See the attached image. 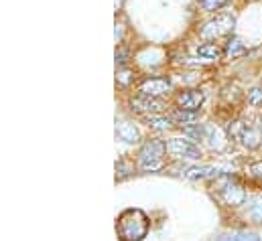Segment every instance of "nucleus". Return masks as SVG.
<instances>
[{"label":"nucleus","mask_w":262,"mask_h":241,"mask_svg":"<svg viewBox=\"0 0 262 241\" xmlns=\"http://www.w3.org/2000/svg\"><path fill=\"white\" fill-rule=\"evenodd\" d=\"M150 221L140 209H128L118 217L116 231L122 241H142L148 235Z\"/></svg>","instance_id":"obj_1"},{"label":"nucleus","mask_w":262,"mask_h":241,"mask_svg":"<svg viewBox=\"0 0 262 241\" xmlns=\"http://www.w3.org/2000/svg\"><path fill=\"white\" fill-rule=\"evenodd\" d=\"M165 152H167V144L163 140H157V138L146 140L142 144L140 152H138V164H140V168L146 171V173L161 171L163 164H165V160H163Z\"/></svg>","instance_id":"obj_2"},{"label":"nucleus","mask_w":262,"mask_h":241,"mask_svg":"<svg viewBox=\"0 0 262 241\" xmlns=\"http://www.w3.org/2000/svg\"><path fill=\"white\" fill-rule=\"evenodd\" d=\"M230 134L234 138H238L246 148L254 150L262 144V130L254 128V126H248L244 122H236L232 128H230Z\"/></svg>","instance_id":"obj_3"},{"label":"nucleus","mask_w":262,"mask_h":241,"mask_svg":"<svg viewBox=\"0 0 262 241\" xmlns=\"http://www.w3.org/2000/svg\"><path fill=\"white\" fill-rule=\"evenodd\" d=\"M167 144V152L175 158H187V160H199L201 158V150L199 146L193 144L191 140H183V138H171Z\"/></svg>","instance_id":"obj_4"},{"label":"nucleus","mask_w":262,"mask_h":241,"mask_svg":"<svg viewBox=\"0 0 262 241\" xmlns=\"http://www.w3.org/2000/svg\"><path fill=\"white\" fill-rule=\"evenodd\" d=\"M232 29H234V16L232 14H217L213 20H209L201 29V37L203 39H215V37L228 35Z\"/></svg>","instance_id":"obj_5"},{"label":"nucleus","mask_w":262,"mask_h":241,"mask_svg":"<svg viewBox=\"0 0 262 241\" xmlns=\"http://www.w3.org/2000/svg\"><path fill=\"white\" fill-rule=\"evenodd\" d=\"M132 110L138 112V114H144V116H155V114H161L165 110V104L155 98V95H146V93H138L134 95L130 102Z\"/></svg>","instance_id":"obj_6"},{"label":"nucleus","mask_w":262,"mask_h":241,"mask_svg":"<svg viewBox=\"0 0 262 241\" xmlns=\"http://www.w3.org/2000/svg\"><path fill=\"white\" fill-rule=\"evenodd\" d=\"M173 89L171 81L167 77H150V79H144L138 87L140 93H146V95H155V98H161V95H167L169 91Z\"/></svg>","instance_id":"obj_7"},{"label":"nucleus","mask_w":262,"mask_h":241,"mask_svg":"<svg viewBox=\"0 0 262 241\" xmlns=\"http://www.w3.org/2000/svg\"><path fill=\"white\" fill-rule=\"evenodd\" d=\"M220 197L230 205V207H238L246 201V192L244 188L234 181H226L222 186H220Z\"/></svg>","instance_id":"obj_8"},{"label":"nucleus","mask_w":262,"mask_h":241,"mask_svg":"<svg viewBox=\"0 0 262 241\" xmlns=\"http://www.w3.org/2000/svg\"><path fill=\"white\" fill-rule=\"evenodd\" d=\"M203 100H205V95H203L201 91H197V89H187V91L179 93L177 104H179V108H181V110H191V112H197V110L201 108Z\"/></svg>","instance_id":"obj_9"},{"label":"nucleus","mask_w":262,"mask_h":241,"mask_svg":"<svg viewBox=\"0 0 262 241\" xmlns=\"http://www.w3.org/2000/svg\"><path fill=\"white\" fill-rule=\"evenodd\" d=\"M185 179H215L222 175L220 166H189L181 173Z\"/></svg>","instance_id":"obj_10"},{"label":"nucleus","mask_w":262,"mask_h":241,"mask_svg":"<svg viewBox=\"0 0 262 241\" xmlns=\"http://www.w3.org/2000/svg\"><path fill=\"white\" fill-rule=\"evenodd\" d=\"M116 136H118L122 142H126V144H134V142L140 140V134H138L136 126H134L132 122H126V120L116 122Z\"/></svg>","instance_id":"obj_11"},{"label":"nucleus","mask_w":262,"mask_h":241,"mask_svg":"<svg viewBox=\"0 0 262 241\" xmlns=\"http://www.w3.org/2000/svg\"><path fill=\"white\" fill-rule=\"evenodd\" d=\"M248 53V47L244 45V41L242 39H238V37H232L230 41H228V45H226V55L230 57V59H238V57H244Z\"/></svg>","instance_id":"obj_12"},{"label":"nucleus","mask_w":262,"mask_h":241,"mask_svg":"<svg viewBox=\"0 0 262 241\" xmlns=\"http://www.w3.org/2000/svg\"><path fill=\"white\" fill-rule=\"evenodd\" d=\"M197 55L201 57V59H220L222 57V49L217 47V45H213V43H205V45H201V47H197Z\"/></svg>","instance_id":"obj_13"},{"label":"nucleus","mask_w":262,"mask_h":241,"mask_svg":"<svg viewBox=\"0 0 262 241\" xmlns=\"http://www.w3.org/2000/svg\"><path fill=\"white\" fill-rule=\"evenodd\" d=\"M146 124H148L152 130L163 132V130H169V128H171V118H165V116L155 114V116H146Z\"/></svg>","instance_id":"obj_14"},{"label":"nucleus","mask_w":262,"mask_h":241,"mask_svg":"<svg viewBox=\"0 0 262 241\" xmlns=\"http://www.w3.org/2000/svg\"><path fill=\"white\" fill-rule=\"evenodd\" d=\"M217 241H260V237L252 231H238L232 235H222Z\"/></svg>","instance_id":"obj_15"},{"label":"nucleus","mask_w":262,"mask_h":241,"mask_svg":"<svg viewBox=\"0 0 262 241\" xmlns=\"http://www.w3.org/2000/svg\"><path fill=\"white\" fill-rule=\"evenodd\" d=\"M248 215L254 221H262V197H252L248 201Z\"/></svg>","instance_id":"obj_16"},{"label":"nucleus","mask_w":262,"mask_h":241,"mask_svg":"<svg viewBox=\"0 0 262 241\" xmlns=\"http://www.w3.org/2000/svg\"><path fill=\"white\" fill-rule=\"evenodd\" d=\"M183 132H185L187 136L195 138V140H201V138L207 136V128H205V126H199V124H185V126H183Z\"/></svg>","instance_id":"obj_17"},{"label":"nucleus","mask_w":262,"mask_h":241,"mask_svg":"<svg viewBox=\"0 0 262 241\" xmlns=\"http://www.w3.org/2000/svg\"><path fill=\"white\" fill-rule=\"evenodd\" d=\"M173 120L177 122V124H191V122H195V112H191V110H177L175 114H173Z\"/></svg>","instance_id":"obj_18"},{"label":"nucleus","mask_w":262,"mask_h":241,"mask_svg":"<svg viewBox=\"0 0 262 241\" xmlns=\"http://www.w3.org/2000/svg\"><path fill=\"white\" fill-rule=\"evenodd\" d=\"M226 2H228V0H201V8L207 10V12H215V10H220Z\"/></svg>","instance_id":"obj_19"},{"label":"nucleus","mask_w":262,"mask_h":241,"mask_svg":"<svg viewBox=\"0 0 262 241\" xmlns=\"http://www.w3.org/2000/svg\"><path fill=\"white\" fill-rule=\"evenodd\" d=\"M248 104L254 106V108H262V89L260 87L250 89V93H248Z\"/></svg>","instance_id":"obj_20"},{"label":"nucleus","mask_w":262,"mask_h":241,"mask_svg":"<svg viewBox=\"0 0 262 241\" xmlns=\"http://www.w3.org/2000/svg\"><path fill=\"white\" fill-rule=\"evenodd\" d=\"M128 63V51L126 49H116V65L122 67Z\"/></svg>","instance_id":"obj_21"},{"label":"nucleus","mask_w":262,"mask_h":241,"mask_svg":"<svg viewBox=\"0 0 262 241\" xmlns=\"http://www.w3.org/2000/svg\"><path fill=\"white\" fill-rule=\"evenodd\" d=\"M248 175L250 177H256V179H262V162H254L248 166Z\"/></svg>","instance_id":"obj_22"},{"label":"nucleus","mask_w":262,"mask_h":241,"mask_svg":"<svg viewBox=\"0 0 262 241\" xmlns=\"http://www.w3.org/2000/svg\"><path fill=\"white\" fill-rule=\"evenodd\" d=\"M120 6H122V0H116V10H118Z\"/></svg>","instance_id":"obj_23"}]
</instances>
